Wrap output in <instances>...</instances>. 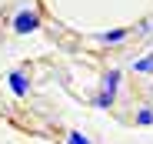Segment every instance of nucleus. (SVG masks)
Here are the masks:
<instances>
[{"instance_id": "obj_5", "label": "nucleus", "mask_w": 153, "mask_h": 144, "mask_svg": "<svg viewBox=\"0 0 153 144\" xmlns=\"http://www.w3.org/2000/svg\"><path fill=\"white\" fill-rule=\"evenodd\" d=\"M133 70H137V74H153V54H146L143 60H137Z\"/></svg>"}, {"instance_id": "obj_8", "label": "nucleus", "mask_w": 153, "mask_h": 144, "mask_svg": "<svg viewBox=\"0 0 153 144\" xmlns=\"http://www.w3.org/2000/svg\"><path fill=\"white\" fill-rule=\"evenodd\" d=\"M113 97H107V94H97V107H110Z\"/></svg>"}, {"instance_id": "obj_7", "label": "nucleus", "mask_w": 153, "mask_h": 144, "mask_svg": "<svg viewBox=\"0 0 153 144\" xmlns=\"http://www.w3.org/2000/svg\"><path fill=\"white\" fill-rule=\"evenodd\" d=\"M67 144H90V137L80 134V131H70V134H67Z\"/></svg>"}, {"instance_id": "obj_4", "label": "nucleus", "mask_w": 153, "mask_h": 144, "mask_svg": "<svg viewBox=\"0 0 153 144\" xmlns=\"http://www.w3.org/2000/svg\"><path fill=\"white\" fill-rule=\"evenodd\" d=\"M126 34H130V30L117 27V30H107V34H100V40H103V44H120V40H126Z\"/></svg>"}, {"instance_id": "obj_6", "label": "nucleus", "mask_w": 153, "mask_h": 144, "mask_svg": "<svg viewBox=\"0 0 153 144\" xmlns=\"http://www.w3.org/2000/svg\"><path fill=\"white\" fill-rule=\"evenodd\" d=\"M137 124H140V127H150V124H153V111H150V107H143V111L137 114Z\"/></svg>"}, {"instance_id": "obj_1", "label": "nucleus", "mask_w": 153, "mask_h": 144, "mask_svg": "<svg viewBox=\"0 0 153 144\" xmlns=\"http://www.w3.org/2000/svg\"><path fill=\"white\" fill-rule=\"evenodd\" d=\"M40 27V17L33 14V10H20L17 17H13V30L17 34H30V30H37Z\"/></svg>"}, {"instance_id": "obj_2", "label": "nucleus", "mask_w": 153, "mask_h": 144, "mask_svg": "<svg viewBox=\"0 0 153 144\" xmlns=\"http://www.w3.org/2000/svg\"><path fill=\"white\" fill-rule=\"evenodd\" d=\"M117 84H120V70H117V67H110L107 74H103V90H100V94H107V97H117Z\"/></svg>"}, {"instance_id": "obj_3", "label": "nucleus", "mask_w": 153, "mask_h": 144, "mask_svg": "<svg viewBox=\"0 0 153 144\" xmlns=\"http://www.w3.org/2000/svg\"><path fill=\"white\" fill-rule=\"evenodd\" d=\"M10 87H13V94H17V97H23L30 84H27V77H23L20 70H13V74H10Z\"/></svg>"}]
</instances>
